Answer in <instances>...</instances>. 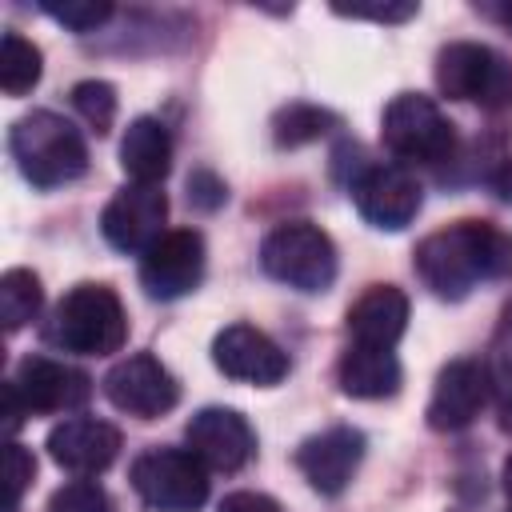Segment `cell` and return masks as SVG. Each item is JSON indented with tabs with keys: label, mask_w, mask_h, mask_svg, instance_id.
<instances>
[{
	"label": "cell",
	"mask_w": 512,
	"mask_h": 512,
	"mask_svg": "<svg viewBox=\"0 0 512 512\" xmlns=\"http://www.w3.org/2000/svg\"><path fill=\"white\" fill-rule=\"evenodd\" d=\"M416 272L440 300H464L480 280L512 276V232L488 220H460L416 244Z\"/></svg>",
	"instance_id": "obj_1"
},
{
	"label": "cell",
	"mask_w": 512,
	"mask_h": 512,
	"mask_svg": "<svg viewBox=\"0 0 512 512\" xmlns=\"http://www.w3.org/2000/svg\"><path fill=\"white\" fill-rule=\"evenodd\" d=\"M8 148L16 168L36 188H60L88 172V144L84 136L56 112H28L12 124Z\"/></svg>",
	"instance_id": "obj_2"
},
{
	"label": "cell",
	"mask_w": 512,
	"mask_h": 512,
	"mask_svg": "<svg viewBox=\"0 0 512 512\" xmlns=\"http://www.w3.org/2000/svg\"><path fill=\"white\" fill-rule=\"evenodd\" d=\"M48 340L76 356H112L128 340V312L108 284H76L60 296Z\"/></svg>",
	"instance_id": "obj_3"
},
{
	"label": "cell",
	"mask_w": 512,
	"mask_h": 512,
	"mask_svg": "<svg viewBox=\"0 0 512 512\" xmlns=\"http://www.w3.org/2000/svg\"><path fill=\"white\" fill-rule=\"evenodd\" d=\"M260 264L272 280L296 292H328L336 280V244L320 224L288 220L264 236Z\"/></svg>",
	"instance_id": "obj_4"
},
{
	"label": "cell",
	"mask_w": 512,
	"mask_h": 512,
	"mask_svg": "<svg viewBox=\"0 0 512 512\" xmlns=\"http://www.w3.org/2000/svg\"><path fill=\"white\" fill-rule=\"evenodd\" d=\"M380 136H384V148L404 164H440L456 148L452 120L440 112L432 96H420V92L392 96V104L384 108Z\"/></svg>",
	"instance_id": "obj_5"
},
{
	"label": "cell",
	"mask_w": 512,
	"mask_h": 512,
	"mask_svg": "<svg viewBox=\"0 0 512 512\" xmlns=\"http://www.w3.org/2000/svg\"><path fill=\"white\" fill-rule=\"evenodd\" d=\"M132 488L156 512H196L208 500V468L188 448H148L132 464Z\"/></svg>",
	"instance_id": "obj_6"
},
{
	"label": "cell",
	"mask_w": 512,
	"mask_h": 512,
	"mask_svg": "<svg viewBox=\"0 0 512 512\" xmlns=\"http://www.w3.org/2000/svg\"><path fill=\"white\" fill-rule=\"evenodd\" d=\"M436 84L448 100H472L484 108H504L512 100V68L476 40H452L440 48Z\"/></svg>",
	"instance_id": "obj_7"
},
{
	"label": "cell",
	"mask_w": 512,
	"mask_h": 512,
	"mask_svg": "<svg viewBox=\"0 0 512 512\" xmlns=\"http://www.w3.org/2000/svg\"><path fill=\"white\" fill-rule=\"evenodd\" d=\"M104 396L112 400V408H120L136 420H156V416L176 408L180 384L152 352H132L108 368Z\"/></svg>",
	"instance_id": "obj_8"
},
{
	"label": "cell",
	"mask_w": 512,
	"mask_h": 512,
	"mask_svg": "<svg viewBox=\"0 0 512 512\" xmlns=\"http://www.w3.org/2000/svg\"><path fill=\"white\" fill-rule=\"evenodd\" d=\"M168 196L160 184H124L100 212V232L116 252H148L164 236Z\"/></svg>",
	"instance_id": "obj_9"
},
{
	"label": "cell",
	"mask_w": 512,
	"mask_h": 512,
	"mask_svg": "<svg viewBox=\"0 0 512 512\" xmlns=\"http://www.w3.org/2000/svg\"><path fill=\"white\" fill-rule=\"evenodd\" d=\"M424 188L416 184V176L404 164H368L356 180H352V204L356 212L384 232H400L416 220L420 212V196Z\"/></svg>",
	"instance_id": "obj_10"
},
{
	"label": "cell",
	"mask_w": 512,
	"mask_h": 512,
	"mask_svg": "<svg viewBox=\"0 0 512 512\" xmlns=\"http://www.w3.org/2000/svg\"><path fill=\"white\" fill-rule=\"evenodd\" d=\"M204 280V236L196 228H168L140 256V284L152 300H180Z\"/></svg>",
	"instance_id": "obj_11"
},
{
	"label": "cell",
	"mask_w": 512,
	"mask_h": 512,
	"mask_svg": "<svg viewBox=\"0 0 512 512\" xmlns=\"http://www.w3.org/2000/svg\"><path fill=\"white\" fill-rule=\"evenodd\" d=\"M212 364L228 380H244V384H260V388L280 384L288 376L284 348L268 332H260L252 324H228V328H220L216 340H212Z\"/></svg>",
	"instance_id": "obj_12"
},
{
	"label": "cell",
	"mask_w": 512,
	"mask_h": 512,
	"mask_svg": "<svg viewBox=\"0 0 512 512\" xmlns=\"http://www.w3.org/2000/svg\"><path fill=\"white\" fill-rule=\"evenodd\" d=\"M188 452L216 472H240L256 452V432L236 408H200L184 428Z\"/></svg>",
	"instance_id": "obj_13"
},
{
	"label": "cell",
	"mask_w": 512,
	"mask_h": 512,
	"mask_svg": "<svg viewBox=\"0 0 512 512\" xmlns=\"http://www.w3.org/2000/svg\"><path fill=\"white\" fill-rule=\"evenodd\" d=\"M364 460V432L352 424L324 428L296 448V468L320 496H340Z\"/></svg>",
	"instance_id": "obj_14"
},
{
	"label": "cell",
	"mask_w": 512,
	"mask_h": 512,
	"mask_svg": "<svg viewBox=\"0 0 512 512\" xmlns=\"http://www.w3.org/2000/svg\"><path fill=\"white\" fill-rule=\"evenodd\" d=\"M492 392V376L480 360H452L440 368L432 400H428V424L436 432H460L468 428L480 408L488 404Z\"/></svg>",
	"instance_id": "obj_15"
},
{
	"label": "cell",
	"mask_w": 512,
	"mask_h": 512,
	"mask_svg": "<svg viewBox=\"0 0 512 512\" xmlns=\"http://www.w3.org/2000/svg\"><path fill=\"white\" fill-rule=\"evenodd\" d=\"M28 404V412H72L80 404H88L92 396V376L64 364V360H48V356H28L16 368L12 380Z\"/></svg>",
	"instance_id": "obj_16"
},
{
	"label": "cell",
	"mask_w": 512,
	"mask_h": 512,
	"mask_svg": "<svg viewBox=\"0 0 512 512\" xmlns=\"http://www.w3.org/2000/svg\"><path fill=\"white\" fill-rule=\"evenodd\" d=\"M48 456L76 476H96L120 456V432L108 420L72 416L48 432Z\"/></svg>",
	"instance_id": "obj_17"
},
{
	"label": "cell",
	"mask_w": 512,
	"mask_h": 512,
	"mask_svg": "<svg viewBox=\"0 0 512 512\" xmlns=\"http://www.w3.org/2000/svg\"><path fill=\"white\" fill-rule=\"evenodd\" d=\"M404 328H408V296L396 284H368L348 308L352 344L392 348L404 336Z\"/></svg>",
	"instance_id": "obj_18"
},
{
	"label": "cell",
	"mask_w": 512,
	"mask_h": 512,
	"mask_svg": "<svg viewBox=\"0 0 512 512\" xmlns=\"http://www.w3.org/2000/svg\"><path fill=\"white\" fill-rule=\"evenodd\" d=\"M340 388L344 396H356V400H384V396H396L400 392V360L392 348H368V344H352L344 356H340Z\"/></svg>",
	"instance_id": "obj_19"
},
{
	"label": "cell",
	"mask_w": 512,
	"mask_h": 512,
	"mask_svg": "<svg viewBox=\"0 0 512 512\" xmlns=\"http://www.w3.org/2000/svg\"><path fill=\"white\" fill-rule=\"evenodd\" d=\"M120 168L132 184H160L172 168V136L156 116H136L120 140Z\"/></svg>",
	"instance_id": "obj_20"
},
{
	"label": "cell",
	"mask_w": 512,
	"mask_h": 512,
	"mask_svg": "<svg viewBox=\"0 0 512 512\" xmlns=\"http://www.w3.org/2000/svg\"><path fill=\"white\" fill-rule=\"evenodd\" d=\"M44 72V56L32 40H24L20 32H4L0 40V88L8 96H24L40 84Z\"/></svg>",
	"instance_id": "obj_21"
},
{
	"label": "cell",
	"mask_w": 512,
	"mask_h": 512,
	"mask_svg": "<svg viewBox=\"0 0 512 512\" xmlns=\"http://www.w3.org/2000/svg\"><path fill=\"white\" fill-rule=\"evenodd\" d=\"M336 124H340L336 112H328V108H320V104L296 100V104H288V108H280V112L272 116V140H276L280 148H300V144L320 140V136L332 132Z\"/></svg>",
	"instance_id": "obj_22"
},
{
	"label": "cell",
	"mask_w": 512,
	"mask_h": 512,
	"mask_svg": "<svg viewBox=\"0 0 512 512\" xmlns=\"http://www.w3.org/2000/svg\"><path fill=\"white\" fill-rule=\"evenodd\" d=\"M44 304V288H40V276L28 272V268H8L0 276V316H4V328L8 332H20L28 320H36Z\"/></svg>",
	"instance_id": "obj_23"
},
{
	"label": "cell",
	"mask_w": 512,
	"mask_h": 512,
	"mask_svg": "<svg viewBox=\"0 0 512 512\" xmlns=\"http://www.w3.org/2000/svg\"><path fill=\"white\" fill-rule=\"evenodd\" d=\"M72 108L88 120V128L96 136H104L116 120V88L108 80H80L72 88Z\"/></svg>",
	"instance_id": "obj_24"
},
{
	"label": "cell",
	"mask_w": 512,
	"mask_h": 512,
	"mask_svg": "<svg viewBox=\"0 0 512 512\" xmlns=\"http://www.w3.org/2000/svg\"><path fill=\"white\" fill-rule=\"evenodd\" d=\"M56 24H64L68 32H96L108 16H112V4L108 0H48L40 4Z\"/></svg>",
	"instance_id": "obj_25"
},
{
	"label": "cell",
	"mask_w": 512,
	"mask_h": 512,
	"mask_svg": "<svg viewBox=\"0 0 512 512\" xmlns=\"http://www.w3.org/2000/svg\"><path fill=\"white\" fill-rule=\"evenodd\" d=\"M48 512H112V496L96 480H72L52 492Z\"/></svg>",
	"instance_id": "obj_26"
},
{
	"label": "cell",
	"mask_w": 512,
	"mask_h": 512,
	"mask_svg": "<svg viewBox=\"0 0 512 512\" xmlns=\"http://www.w3.org/2000/svg\"><path fill=\"white\" fill-rule=\"evenodd\" d=\"M4 476H8V512H16L24 488H28L32 476H36V460H32V452H28L24 444H16V440H8V452H4Z\"/></svg>",
	"instance_id": "obj_27"
},
{
	"label": "cell",
	"mask_w": 512,
	"mask_h": 512,
	"mask_svg": "<svg viewBox=\"0 0 512 512\" xmlns=\"http://www.w3.org/2000/svg\"><path fill=\"white\" fill-rule=\"evenodd\" d=\"M336 16H352V20H380V24H400L408 16H416V4H336Z\"/></svg>",
	"instance_id": "obj_28"
},
{
	"label": "cell",
	"mask_w": 512,
	"mask_h": 512,
	"mask_svg": "<svg viewBox=\"0 0 512 512\" xmlns=\"http://www.w3.org/2000/svg\"><path fill=\"white\" fill-rule=\"evenodd\" d=\"M224 196H228V188H224V180H220L216 172L196 168V172L188 176V200H192L196 208L212 212V208H220V204H224Z\"/></svg>",
	"instance_id": "obj_29"
},
{
	"label": "cell",
	"mask_w": 512,
	"mask_h": 512,
	"mask_svg": "<svg viewBox=\"0 0 512 512\" xmlns=\"http://www.w3.org/2000/svg\"><path fill=\"white\" fill-rule=\"evenodd\" d=\"M216 512H280V504L272 496H264V492H248L244 488V492H228Z\"/></svg>",
	"instance_id": "obj_30"
},
{
	"label": "cell",
	"mask_w": 512,
	"mask_h": 512,
	"mask_svg": "<svg viewBox=\"0 0 512 512\" xmlns=\"http://www.w3.org/2000/svg\"><path fill=\"white\" fill-rule=\"evenodd\" d=\"M0 396H4V432H8V436H16V432H20V424H24L32 412H28V404H24V396H20V388H16L12 380L0 388Z\"/></svg>",
	"instance_id": "obj_31"
},
{
	"label": "cell",
	"mask_w": 512,
	"mask_h": 512,
	"mask_svg": "<svg viewBox=\"0 0 512 512\" xmlns=\"http://www.w3.org/2000/svg\"><path fill=\"white\" fill-rule=\"evenodd\" d=\"M492 188H496V196H500L504 204H512V160H504V164L492 172Z\"/></svg>",
	"instance_id": "obj_32"
},
{
	"label": "cell",
	"mask_w": 512,
	"mask_h": 512,
	"mask_svg": "<svg viewBox=\"0 0 512 512\" xmlns=\"http://www.w3.org/2000/svg\"><path fill=\"white\" fill-rule=\"evenodd\" d=\"M488 16L500 24V28H508L512 32V0H500V4H488Z\"/></svg>",
	"instance_id": "obj_33"
},
{
	"label": "cell",
	"mask_w": 512,
	"mask_h": 512,
	"mask_svg": "<svg viewBox=\"0 0 512 512\" xmlns=\"http://www.w3.org/2000/svg\"><path fill=\"white\" fill-rule=\"evenodd\" d=\"M500 480H504V492H508V500H512V456L504 460V472H500Z\"/></svg>",
	"instance_id": "obj_34"
}]
</instances>
